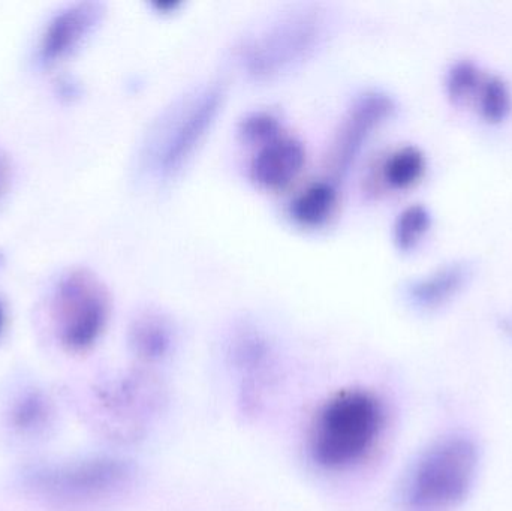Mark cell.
Instances as JSON below:
<instances>
[{"mask_svg": "<svg viewBox=\"0 0 512 511\" xmlns=\"http://www.w3.org/2000/svg\"><path fill=\"white\" fill-rule=\"evenodd\" d=\"M432 227V215L423 204H411L403 209L394 222L393 239L397 249L411 252L420 245Z\"/></svg>", "mask_w": 512, "mask_h": 511, "instance_id": "obj_15", "label": "cell"}, {"mask_svg": "<svg viewBox=\"0 0 512 511\" xmlns=\"http://www.w3.org/2000/svg\"><path fill=\"white\" fill-rule=\"evenodd\" d=\"M331 32L333 17L324 6H288L243 36L236 48L237 63L246 77L258 83L277 80L313 59Z\"/></svg>", "mask_w": 512, "mask_h": 511, "instance_id": "obj_2", "label": "cell"}, {"mask_svg": "<svg viewBox=\"0 0 512 511\" xmlns=\"http://www.w3.org/2000/svg\"><path fill=\"white\" fill-rule=\"evenodd\" d=\"M173 342V323L164 312L147 309L132 323L131 345L144 359H161L171 350Z\"/></svg>", "mask_w": 512, "mask_h": 511, "instance_id": "obj_11", "label": "cell"}, {"mask_svg": "<svg viewBox=\"0 0 512 511\" xmlns=\"http://www.w3.org/2000/svg\"><path fill=\"white\" fill-rule=\"evenodd\" d=\"M134 477V467L122 459L92 458L36 468L27 474L26 488L50 509L83 511L119 497Z\"/></svg>", "mask_w": 512, "mask_h": 511, "instance_id": "obj_5", "label": "cell"}, {"mask_svg": "<svg viewBox=\"0 0 512 511\" xmlns=\"http://www.w3.org/2000/svg\"><path fill=\"white\" fill-rule=\"evenodd\" d=\"M396 110L393 98L381 90H366L349 105L334 137L330 152L331 171L348 173L376 129Z\"/></svg>", "mask_w": 512, "mask_h": 511, "instance_id": "obj_7", "label": "cell"}, {"mask_svg": "<svg viewBox=\"0 0 512 511\" xmlns=\"http://www.w3.org/2000/svg\"><path fill=\"white\" fill-rule=\"evenodd\" d=\"M53 408L41 393L30 392L15 402L11 423L20 434L38 435L50 426Z\"/></svg>", "mask_w": 512, "mask_h": 511, "instance_id": "obj_14", "label": "cell"}, {"mask_svg": "<svg viewBox=\"0 0 512 511\" xmlns=\"http://www.w3.org/2000/svg\"><path fill=\"white\" fill-rule=\"evenodd\" d=\"M110 318V296L98 276L87 270L68 273L53 297L57 338L72 353L90 350Z\"/></svg>", "mask_w": 512, "mask_h": 511, "instance_id": "obj_6", "label": "cell"}, {"mask_svg": "<svg viewBox=\"0 0 512 511\" xmlns=\"http://www.w3.org/2000/svg\"><path fill=\"white\" fill-rule=\"evenodd\" d=\"M3 324H5V312H3L2 305H0V332H2Z\"/></svg>", "mask_w": 512, "mask_h": 511, "instance_id": "obj_20", "label": "cell"}, {"mask_svg": "<svg viewBox=\"0 0 512 511\" xmlns=\"http://www.w3.org/2000/svg\"><path fill=\"white\" fill-rule=\"evenodd\" d=\"M480 450L465 434L430 444L406 477L403 500L412 511H450L471 495L480 471Z\"/></svg>", "mask_w": 512, "mask_h": 511, "instance_id": "obj_4", "label": "cell"}, {"mask_svg": "<svg viewBox=\"0 0 512 511\" xmlns=\"http://www.w3.org/2000/svg\"><path fill=\"white\" fill-rule=\"evenodd\" d=\"M227 90L221 81H207L174 99L159 113L144 138L140 168L149 182L168 185L197 155L219 114Z\"/></svg>", "mask_w": 512, "mask_h": 511, "instance_id": "obj_1", "label": "cell"}, {"mask_svg": "<svg viewBox=\"0 0 512 511\" xmlns=\"http://www.w3.org/2000/svg\"><path fill=\"white\" fill-rule=\"evenodd\" d=\"M483 78L480 69L471 60H459L451 66L447 74V93L454 102L465 101L472 93L478 92Z\"/></svg>", "mask_w": 512, "mask_h": 511, "instance_id": "obj_18", "label": "cell"}, {"mask_svg": "<svg viewBox=\"0 0 512 511\" xmlns=\"http://www.w3.org/2000/svg\"><path fill=\"white\" fill-rule=\"evenodd\" d=\"M384 423V408L373 393L342 390L319 408L313 420L310 456L325 470H348L375 449Z\"/></svg>", "mask_w": 512, "mask_h": 511, "instance_id": "obj_3", "label": "cell"}, {"mask_svg": "<svg viewBox=\"0 0 512 511\" xmlns=\"http://www.w3.org/2000/svg\"><path fill=\"white\" fill-rule=\"evenodd\" d=\"M469 276L471 270L466 264H447L423 278L412 281L406 287V299L414 308L421 311L441 308L462 291Z\"/></svg>", "mask_w": 512, "mask_h": 511, "instance_id": "obj_10", "label": "cell"}, {"mask_svg": "<svg viewBox=\"0 0 512 511\" xmlns=\"http://www.w3.org/2000/svg\"><path fill=\"white\" fill-rule=\"evenodd\" d=\"M478 107L487 122H502L511 110V93L504 80L490 77L478 89Z\"/></svg>", "mask_w": 512, "mask_h": 511, "instance_id": "obj_16", "label": "cell"}, {"mask_svg": "<svg viewBox=\"0 0 512 511\" xmlns=\"http://www.w3.org/2000/svg\"><path fill=\"white\" fill-rule=\"evenodd\" d=\"M306 165V149L301 141L279 135L258 147L251 161V179L265 191H282L300 176Z\"/></svg>", "mask_w": 512, "mask_h": 511, "instance_id": "obj_9", "label": "cell"}, {"mask_svg": "<svg viewBox=\"0 0 512 511\" xmlns=\"http://www.w3.org/2000/svg\"><path fill=\"white\" fill-rule=\"evenodd\" d=\"M9 182V165L8 162L5 161V158L0 156V195L5 192L6 186H8Z\"/></svg>", "mask_w": 512, "mask_h": 511, "instance_id": "obj_19", "label": "cell"}, {"mask_svg": "<svg viewBox=\"0 0 512 511\" xmlns=\"http://www.w3.org/2000/svg\"><path fill=\"white\" fill-rule=\"evenodd\" d=\"M426 171V158L414 146H405L388 156L382 167V177L390 188L408 189L423 177Z\"/></svg>", "mask_w": 512, "mask_h": 511, "instance_id": "obj_13", "label": "cell"}, {"mask_svg": "<svg viewBox=\"0 0 512 511\" xmlns=\"http://www.w3.org/2000/svg\"><path fill=\"white\" fill-rule=\"evenodd\" d=\"M104 9L99 3L84 2L60 11L45 27L39 56L47 65L71 56L101 23Z\"/></svg>", "mask_w": 512, "mask_h": 511, "instance_id": "obj_8", "label": "cell"}, {"mask_svg": "<svg viewBox=\"0 0 512 511\" xmlns=\"http://www.w3.org/2000/svg\"><path fill=\"white\" fill-rule=\"evenodd\" d=\"M337 206L333 183L318 182L304 189L289 206V216L303 228H319L327 224Z\"/></svg>", "mask_w": 512, "mask_h": 511, "instance_id": "obj_12", "label": "cell"}, {"mask_svg": "<svg viewBox=\"0 0 512 511\" xmlns=\"http://www.w3.org/2000/svg\"><path fill=\"white\" fill-rule=\"evenodd\" d=\"M239 135L243 143L262 146L282 135V123L268 111H254L240 122Z\"/></svg>", "mask_w": 512, "mask_h": 511, "instance_id": "obj_17", "label": "cell"}]
</instances>
